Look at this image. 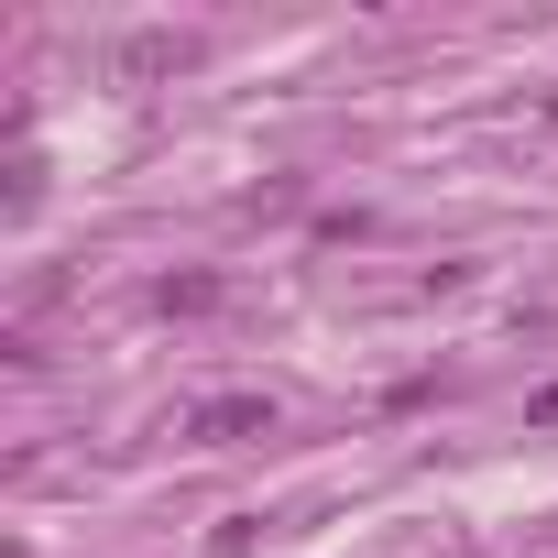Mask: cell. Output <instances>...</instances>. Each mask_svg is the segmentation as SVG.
<instances>
[{
  "label": "cell",
  "instance_id": "6da1fadb",
  "mask_svg": "<svg viewBox=\"0 0 558 558\" xmlns=\"http://www.w3.org/2000/svg\"><path fill=\"white\" fill-rule=\"evenodd\" d=\"M208 449H241V438H274V395H219V405H197L186 416Z\"/></svg>",
  "mask_w": 558,
  "mask_h": 558
},
{
  "label": "cell",
  "instance_id": "7a4b0ae2",
  "mask_svg": "<svg viewBox=\"0 0 558 558\" xmlns=\"http://www.w3.org/2000/svg\"><path fill=\"white\" fill-rule=\"evenodd\" d=\"M175 66H197L186 34H132V45H121V77H175Z\"/></svg>",
  "mask_w": 558,
  "mask_h": 558
},
{
  "label": "cell",
  "instance_id": "3957f363",
  "mask_svg": "<svg viewBox=\"0 0 558 558\" xmlns=\"http://www.w3.org/2000/svg\"><path fill=\"white\" fill-rule=\"evenodd\" d=\"M154 307H165V318H197V307H219V286H208V274H165Z\"/></svg>",
  "mask_w": 558,
  "mask_h": 558
}]
</instances>
